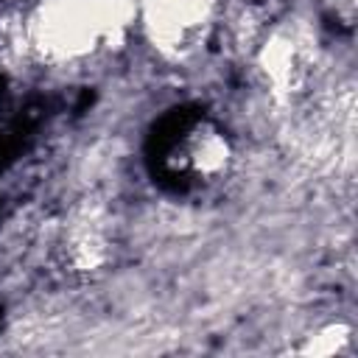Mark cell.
<instances>
[{
	"label": "cell",
	"mask_w": 358,
	"mask_h": 358,
	"mask_svg": "<svg viewBox=\"0 0 358 358\" xmlns=\"http://www.w3.org/2000/svg\"><path fill=\"white\" fill-rule=\"evenodd\" d=\"M224 0H134L140 36L162 62H190L221 25Z\"/></svg>",
	"instance_id": "1"
}]
</instances>
